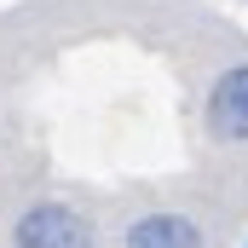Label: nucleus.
Returning <instances> with one entry per match:
<instances>
[{
	"instance_id": "4",
	"label": "nucleus",
	"mask_w": 248,
	"mask_h": 248,
	"mask_svg": "<svg viewBox=\"0 0 248 248\" xmlns=\"http://www.w3.org/2000/svg\"><path fill=\"white\" fill-rule=\"evenodd\" d=\"M243 248H248V243H243Z\"/></svg>"
},
{
	"instance_id": "1",
	"label": "nucleus",
	"mask_w": 248,
	"mask_h": 248,
	"mask_svg": "<svg viewBox=\"0 0 248 248\" xmlns=\"http://www.w3.org/2000/svg\"><path fill=\"white\" fill-rule=\"evenodd\" d=\"M12 248H98V225L75 202L35 196L12 214Z\"/></svg>"
},
{
	"instance_id": "2",
	"label": "nucleus",
	"mask_w": 248,
	"mask_h": 248,
	"mask_svg": "<svg viewBox=\"0 0 248 248\" xmlns=\"http://www.w3.org/2000/svg\"><path fill=\"white\" fill-rule=\"evenodd\" d=\"M208 133L219 144H248V58L225 63L208 87Z\"/></svg>"
},
{
	"instance_id": "3",
	"label": "nucleus",
	"mask_w": 248,
	"mask_h": 248,
	"mask_svg": "<svg viewBox=\"0 0 248 248\" xmlns=\"http://www.w3.org/2000/svg\"><path fill=\"white\" fill-rule=\"evenodd\" d=\"M122 248H208V231L196 214L179 208H144L122 225Z\"/></svg>"
}]
</instances>
